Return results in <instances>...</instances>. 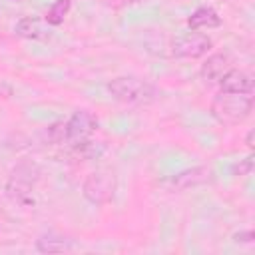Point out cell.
<instances>
[{
	"label": "cell",
	"instance_id": "cell-14",
	"mask_svg": "<svg viewBox=\"0 0 255 255\" xmlns=\"http://www.w3.org/2000/svg\"><path fill=\"white\" fill-rule=\"evenodd\" d=\"M72 8V0H56L48 10H46V16L44 20L50 24V26H60L64 22V18L68 16Z\"/></svg>",
	"mask_w": 255,
	"mask_h": 255
},
{
	"label": "cell",
	"instance_id": "cell-19",
	"mask_svg": "<svg viewBox=\"0 0 255 255\" xmlns=\"http://www.w3.org/2000/svg\"><path fill=\"white\" fill-rule=\"evenodd\" d=\"M245 143H247L249 147H253V129H249V131H247V137H245Z\"/></svg>",
	"mask_w": 255,
	"mask_h": 255
},
{
	"label": "cell",
	"instance_id": "cell-9",
	"mask_svg": "<svg viewBox=\"0 0 255 255\" xmlns=\"http://www.w3.org/2000/svg\"><path fill=\"white\" fill-rule=\"evenodd\" d=\"M231 70V58L227 54H211L203 64H201V70H199V76L205 80V82H219L227 72Z\"/></svg>",
	"mask_w": 255,
	"mask_h": 255
},
{
	"label": "cell",
	"instance_id": "cell-2",
	"mask_svg": "<svg viewBox=\"0 0 255 255\" xmlns=\"http://www.w3.org/2000/svg\"><path fill=\"white\" fill-rule=\"evenodd\" d=\"M251 112H253V96L251 94L219 92L211 102L213 118L225 126H235V124L243 122Z\"/></svg>",
	"mask_w": 255,
	"mask_h": 255
},
{
	"label": "cell",
	"instance_id": "cell-7",
	"mask_svg": "<svg viewBox=\"0 0 255 255\" xmlns=\"http://www.w3.org/2000/svg\"><path fill=\"white\" fill-rule=\"evenodd\" d=\"M213 181V171L205 165H197L191 169H183L175 175H171L165 183L175 187V189H187V187H197V185H205Z\"/></svg>",
	"mask_w": 255,
	"mask_h": 255
},
{
	"label": "cell",
	"instance_id": "cell-1",
	"mask_svg": "<svg viewBox=\"0 0 255 255\" xmlns=\"http://www.w3.org/2000/svg\"><path fill=\"white\" fill-rule=\"evenodd\" d=\"M106 88L114 100L124 104L143 106V104H151L157 98V88L149 80L137 76H118L110 80Z\"/></svg>",
	"mask_w": 255,
	"mask_h": 255
},
{
	"label": "cell",
	"instance_id": "cell-12",
	"mask_svg": "<svg viewBox=\"0 0 255 255\" xmlns=\"http://www.w3.org/2000/svg\"><path fill=\"white\" fill-rule=\"evenodd\" d=\"M14 32H16V36L26 38V40H40V38L46 36L44 28H42V22L38 18H34V16L20 18L16 22V26H14Z\"/></svg>",
	"mask_w": 255,
	"mask_h": 255
},
{
	"label": "cell",
	"instance_id": "cell-3",
	"mask_svg": "<svg viewBox=\"0 0 255 255\" xmlns=\"http://www.w3.org/2000/svg\"><path fill=\"white\" fill-rule=\"evenodd\" d=\"M40 169L34 163H20L12 169L8 181H6V195L20 203V205H28L32 203V189L38 181Z\"/></svg>",
	"mask_w": 255,
	"mask_h": 255
},
{
	"label": "cell",
	"instance_id": "cell-13",
	"mask_svg": "<svg viewBox=\"0 0 255 255\" xmlns=\"http://www.w3.org/2000/svg\"><path fill=\"white\" fill-rule=\"evenodd\" d=\"M74 149L72 153L78 157V159H96L100 157L104 151H106V145L102 141H90V139H84V141H78V143H72Z\"/></svg>",
	"mask_w": 255,
	"mask_h": 255
},
{
	"label": "cell",
	"instance_id": "cell-4",
	"mask_svg": "<svg viewBox=\"0 0 255 255\" xmlns=\"http://www.w3.org/2000/svg\"><path fill=\"white\" fill-rule=\"evenodd\" d=\"M114 193H116V175L110 169L94 171V173H90L84 179L82 195L92 205H104V203H108L114 197Z\"/></svg>",
	"mask_w": 255,
	"mask_h": 255
},
{
	"label": "cell",
	"instance_id": "cell-6",
	"mask_svg": "<svg viewBox=\"0 0 255 255\" xmlns=\"http://www.w3.org/2000/svg\"><path fill=\"white\" fill-rule=\"evenodd\" d=\"M98 129V120L88 110H78L66 120V141L78 143L88 139Z\"/></svg>",
	"mask_w": 255,
	"mask_h": 255
},
{
	"label": "cell",
	"instance_id": "cell-10",
	"mask_svg": "<svg viewBox=\"0 0 255 255\" xmlns=\"http://www.w3.org/2000/svg\"><path fill=\"white\" fill-rule=\"evenodd\" d=\"M72 247H74V241L56 231H48L36 239V249L40 253H64V251H70Z\"/></svg>",
	"mask_w": 255,
	"mask_h": 255
},
{
	"label": "cell",
	"instance_id": "cell-18",
	"mask_svg": "<svg viewBox=\"0 0 255 255\" xmlns=\"http://www.w3.org/2000/svg\"><path fill=\"white\" fill-rule=\"evenodd\" d=\"M14 96V86L0 80V98H12Z\"/></svg>",
	"mask_w": 255,
	"mask_h": 255
},
{
	"label": "cell",
	"instance_id": "cell-11",
	"mask_svg": "<svg viewBox=\"0 0 255 255\" xmlns=\"http://www.w3.org/2000/svg\"><path fill=\"white\" fill-rule=\"evenodd\" d=\"M187 26L191 30H209L221 26V16L211 8V6H199L191 12L187 18Z\"/></svg>",
	"mask_w": 255,
	"mask_h": 255
},
{
	"label": "cell",
	"instance_id": "cell-15",
	"mask_svg": "<svg viewBox=\"0 0 255 255\" xmlns=\"http://www.w3.org/2000/svg\"><path fill=\"white\" fill-rule=\"evenodd\" d=\"M46 139L50 143H64L66 141V122H56L46 128Z\"/></svg>",
	"mask_w": 255,
	"mask_h": 255
},
{
	"label": "cell",
	"instance_id": "cell-5",
	"mask_svg": "<svg viewBox=\"0 0 255 255\" xmlns=\"http://www.w3.org/2000/svg\"><path fill=\"white\" fill-rule=\"evenodd\" d=\"M213 42L199 30L183 32L171 40V54L175 58H201L211 50Z\"/></svg>",
	"mask_w": 255,
	"mask_h": 255
},
{
	"label": "cell",
	"instance_id": "cell-17",
	"mask_svg": "<svg viewBox=\"0 0 255 255\" xmlns=\"http://www.w3.org/2000/svg\"><path fill=\"white\" fill-rule=\"evenodd\" d=\"M233 241H235V243H253V241H255V235H253L251 229H245V231L233 233Z\"/></svg>",
	"mask_w": 255,
	"mask_h": 255
},
{
	"label": "cell",
	"instance_id": "cell-16",
	"mask_svg": "<svg viewBox=\"0 0 255 255\" xmlns=\"http://www.w3.org/2000/svg\"><path fill=\"white\" fill-rule=\"evenodd\" d=\"M251 169H253V155H247L245 159H241V161L233 167V173H237V175H247V173H251Z\"/></svg>",
	"mask_w": 255,
	"mask_h": 255
},
{
	"label": "cell",
	"instance_id": "cell-8",
	"mask_svg": "<svg viewBox=\"0 0 255 255\" xmlns=\"http://www.w3.org/2000/svg\"><path fill=\"white\" fill-rule=\"evenodd\" d=\"M219 92H231V94H253V78L243 72L231 68L219 82Z\"/></svg>",
	"mask_w": 255,
	"mask_h": 255
}]
</instances>
